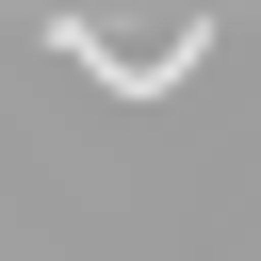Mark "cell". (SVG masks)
<instances>
[{
  "instance_id": "obj_1",
  "label": "cell",
  "mask_w": 261,
  "mask_h": 261,
  "mask_svg": "<svg viewBox=\"0 0 261 261\" xmlns=\"http://www.w3.org/2000/svg\"><path fill=\"white\" fill-rule=\"evenodd\" d=\"M49 49H65L82 82H114V98H163V82H196V49H212V33H82V16H65Z\"/></svg>"
}]
</instances>
